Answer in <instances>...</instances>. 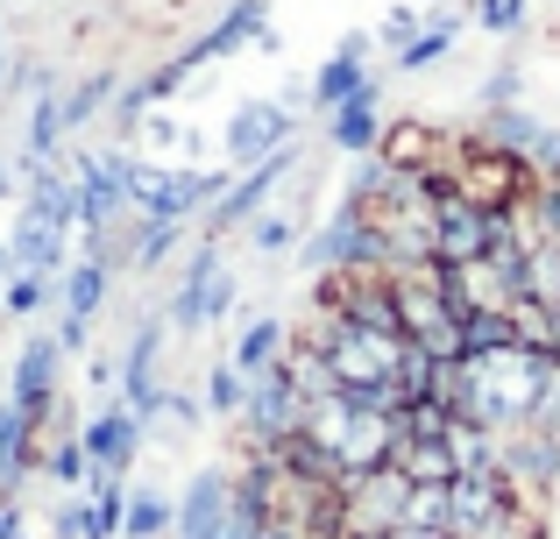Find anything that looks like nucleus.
I'll return each mask as SVG.
<instances>
[{
  "label": "nucleus",
  "instance_id": "a878e982",
  "mask_svg": "<svg viewBox=\"0 0 560 539\" xmlns=\"http://www.w3.org/2000/svg\"><path fill=\"white\" fill-rule=\"evenodd\" d=\"M553 319H560V313H553Z\"/></svg>",
  "mask_w": 560,
  "mask_h": 539
},
{
  "label": "nucleus",
  "instance_id": "f257e3e1",
  "mask_svg": "<svg viewBox=\"0 0 560 539\" xmlns=\"http://www.w3.org/2000/svg\"><path fill=\"white\" fill-rule=\"evenodd\" d=\"M547 362L553 355H533V348L504 341V348H476V355L454 362V412L476 419L490 433H511L533 419L539 390H547Z\"/></svg>",
  "mask_w": 560,
  "mask_h": 539
},
{
  "label": "nucleus",
  "instance_id": "f03ea898",
  "mask_svg": "<svg viewBox=\"0 0 560 539\" xmlns=\"http://www.w3.org/2000/svg\"><path fill=\"white\" fill-rule=\"evenodd\" d=\"M433 185L462 192L468 207H482V213H504L511 199H525L539 185V171L525 164L518 150L490 142V136H447V150H440V164H433Z\"/></svg>",
  "mask_w": 560,
  "mask_h": 539
},
{
  "label": "nucleus",
  "instance_id": "6ab92c4d",
  "mask_svg": "<svg viewBox=\"0 0 560 539\" xmlns=\"http://www.w3.org/2000/svg\"><path fill=\"white\" fill-rule=\"evenodd\" d=\"M248 390H242V370H213V412H242Z\"/></svg>",
  "mask_w": 560,
  "mask_h": 539
},
{
  "label": "nucleus",
  "instance_id": "7ed1b4c3",
  "mask_svg": "<svg viewBox=\"0 0 560 539\" xmlns=\"http://www.w3.org/2000/svg\"><path fill=\"white\" fill-rule=\"evenodd\" d=\"M411 504V476L397 461H376V469H355L341 483V518L348 532H397Z\"/></svg>",
  "mask_w": 560,
  "mask_h": 539
},
{
  "label": "nucleus",
  "instance_id": "5701e85b",
  "mask_svg": "<svg viewBox=\"0 0 560 539\" xmlns=\"http://www.w3.org/2000/svg\"><path fill=\"white\" fill-rule=\"evenodd\" d=\"M164 504H156V497H136V512H128V526H136V532H156V526H164Z\"/></svg>",
  "mask_w": 560,
  "mask_h": 539
},
{
  "label": "nucleus",
  "instance_id": "ddd939ff",
  "mask_svg": "<svg viewBox=\"0 0 560 539\" xmlns=\"http://www.w3.org/2000/svg\"><path fill=\"white\" fill-rule=\"evenodd\" d=\"M390 461L411 476V483H454V455H447V441H405Z\"/></svg>",
  "mask_w": 560,
  "mask_h": 539
},
{
  "label": "nucleus",
  "instance_id": "f3484780",
  "mask_svg": "<svg viewBox=\"0 0 560 539\" xmlns=\"http://www.w3.org/2000/svg\"><path fill=\"white\" fill-rule=\"evenodd\" d=\"M405 526H425V532H447V483H411V504H405Z\"/></svg>",
  "mask_w": 560,
  "mask_h": 539
},
{
  "label": "nucleus",
  "instance_id": "423d86ee",
  "mask_svg": "<svg viewBox=\"0 0 560 539\" xmlns=\"http://www.w3.org/2000/svg\"><path fill=\"white\" fill-rule=\"evenodd\" d=\"M497 242V213L468 207L462 192H447V185H433V256L440 263H476V256H490Z\"/></svg>",
  "mask_w": 560,
  "mask_h": 539
},
{
  "label": "nucleus",
  "instance_id": "0eeeda50",
  "mask_svg": "<svg viewBox=\"0 0 560 539\" xmlns=\"http://www.w3.org/2000/svg\"><path fill=\"white\" fill-rule=\"evenodd\" d=\"M440 150H447V128H425V121H390V128H383V142H376L383 164L419 171V178H433Z\"/></svg>",
  "mask_w": 560,
  "mask_h": 539
},
{
  "label": "nucleus",
  "instance_id": "6e6552de",
  "mask_svg": "<svg viewBox=\"0 0 560 539\" xmlns=\"http://www.w3.org/2000/svg\"><path fill=\"white\" fill-rule=\"evenodd\" d=\"M284 171H291V150L262 156V164L248 171V185H242V192H228V199H220V207H213V227H234V221H248V213L262 207V192H270V185L284 178Z\"/></svg>",
  "mask_w": 560,
  "mask_h": 539
},
{
  "label": "nucleus",
  "instance_id": "4468645a",
  "mask_svg": "<svg viewBox=\"0 0 560 539\" xmlns=\"http://www.w3.org/2000/svg\"><path fill=\"white\" fill-rule=\"evenodd\" d=\"M362 85H370V79H362V50L348 43V50L334 57L327 71H319V107H341V99H355Z\"/></svg>",
  "mask_w": 560,
  "mask_h": 539
},
{
  "label": "nucleus",
  "instance_id": "aec40b11",
  "mask_svg": "<svg viewBox=\"0 0 560 539\" xmlns=\"http://www.w3.org/2000/svg\"><path fill=\"white\" fill-rule=\"evenodd\" d=\"M100 284H107L100 270H79V277H71V319H85L100 305Z\"/></svg>",
  "mask_w": 560,
  "mask_h": 539
},
{
  "label": "nucleus",
  "instance_id": "4be33fe9",
  "mask_svg": "<svg viewBox=\"0 0 560 539\" xmlns=\"http://www.w3.org/2000/svg\"><path fill=\"white\" fill-rule=\"evenodd\" d=\"M284 242H291V221H284V213L256 221V249H262V256H270V249H284Z\"/></svg>",
  "mask_w": 560,
  "mask_h": 539
},
{
  "label": "nucleus",
  "instance_id": "9b49d317",
  "mask_svg": "<svg viewBox=\"0 0 560 539\" xmlns=\"http://www.w3.org/2000/svg\"><path fill=\"white\" fill-rule=\"evenodd\" d=\"M525 298L533 305H547V313H560V235L553 242H539L533 256H525Z\"/></svg>",
  "mask_w": 560,
  "mask_h": 539
},
{
  "label": "nucleus",
  "instance_id": "a211bd4d",
  "mask_svg": "<svg viewBox=\"0 0 560 539\" xmlns=\"http://www.w3.org/2000/svg\"><path fill=\"white\" fill-rule=\"evenodd\" d=\"M447 43H454V28L440 22V28H425V36H411L397 65H405V71H425V65H433V57H447Z\"/></svg>",
  "mask_w": 560,
  "mask_h": 539
},
{
  "label": "nucleus",
  "instance_id": "39448f33",
  "mask_svg": "<svg viewBox=\"0 0 560 539\" xmlns=\"http://www.w3.org/2000/svg\"><path fill=\"white\" fill-rule=\"evenodd\" d=\"M511 512H518V490H511L504 469H462V476L447 483V532H454V539L497 532Z\"/></svg>",
  "mask_w": 560,
  "mask_h": 539
},
{
  "label": "nucleus",
  "instance_id": "20e7f679",
  "mask_svg": "<svg viewBox=\"0 0 560 539\" xmlns=\"http://www.w3.org/2000/svg\"><path fill=\"white\" fill-rule=\"evenodd\" d=\"M518 270H525V256H511V249H490V256H476V263H454L447 291H454V305H462V319H476V313L511 319V305L525 298Z\"/></svg>",
  "mask_w": 560,
  "mask_h": 539
},
{
  "label": "nucleus",
  "instance_id": "2eb2a0df",
  "mask_svg": "<svg viewBox=\"0 0 560 539\" xmlns=\"http://www.w3.org/2000/svg\"><path fill=\"white\" fill-rule=\"evenodd\" d=\"M256 14H262V0H242V8H234L228 22H220L213 36H206L199 50H191V57H220V50H234V43H242V36H256ZM191 57H185V65H191Z\"/></svg>",
  "mask_w": 560,
  "mask_h": 539
},
{
  "label": "nucleus",
  "instance_id": "412c9836",
  "mask_svg": "<svg viewBox=\"0 0 560 539\" xmlns=\"http://www.w3.org/2000/svg\"><path fill=\"white\" fill-rule=\"evenodd\" d=\"M518 14H525L518 0H476V22L482 28H518Z\"/></svg>",
  "mask_w": 560,
  "mask_h": 539
},
{
  "label": "nucleus",
  "instance_id": "9d476101",
  "mask_svg": "<svg viewBox=\"0 0 560 539\" xmlns=\"http://www.w3.org/2000/svg\"><path fill=\"white\" fill-rule=\"evenodd\" d=\"M291 136V114L284 107H248L242 121H234V156H262V150H277V142Z\"/></svg>",
  "mask_w": 560,
  "mask_h": 539
},
{
  "label": "nucleus",
  "instance_id": "dca6fc26",
  "mask_svg": "<svg viewBox=\"0 0 560 539\" xmlns=\"http://www.w3.org/2000/svg\"><path fill=\"white\" fill-rule=\"evenodd\" d=\"M85 447H93V455L107 461V469H121L128 447H136V426H128V412H107V419L93 426V441H85Z\"/></svg>",
  "mask_w": 560,
  "mask_h": 539
},
{
  "label": "nucleus",
  "instance_id": "393cba45",
  "mask_svg": "<svg viewBox=\"0 0 560 539\" xmlns=\"http://www.w3.org/2000/svg\"><path fill=\"white\" fill-rule=\"evenodd\" d=\"M348 539H454V532H425V526H397V532H348Z\"/></svg>",
  "mask_w": 560,
  "mask_h": 539
},
{
  "label": "nucleus",
  "instance_id": "b1692460",
  "mask_svg": "<svg viewBox=\"0 0 560 539\" xmlns=\"http://www.w3.org/2000/svg\"><path fill=\"white\" fill-rule=\"evenodd\" d=\"M539 207H547V221H553V235H560V171H553V178H539Z\"/></svg>",
  "mask_w": 560,
  "mask_h": 539
},
{
  "label": "nucleus",
  "instance_id": "1a4fd4ad",
  "mask_svg": "<svg viewBox=\"0 0 560 539\" xmlns=\"http://www.w3.org/2000/svg\"><path fill=\"white\" fill-rule=\"evenodd\" d=\"M334 142H341V150H370V142H383V128H376V85H362L355 99L334 107Z\"/></svg>",
  "mask_w": 560,
  "mask_h": 539
},
{
  "label": "nucleus",
  "instance_id": "f8f14e48",
  "mask_svg": "<svg viewBox=\"0 0 560 539\" xmlns=\"http://www.w3.org/2000/svg\"><path fill=\"white\" fill-rule=\"evenodd\" d=\"M284 341H291V333L277 327V319H256V327L242 333V348H234V370H242V376H262V370H277Z\"/></svg>",
  "mask_w": 560,
  "mask_h": 539
}]
</instances>
